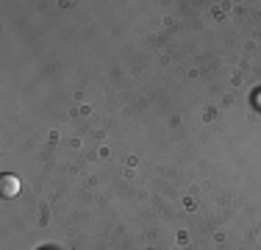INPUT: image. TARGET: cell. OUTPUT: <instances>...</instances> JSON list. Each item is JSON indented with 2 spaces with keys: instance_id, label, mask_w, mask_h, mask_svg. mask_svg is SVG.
Listing matches in <instances>:
<instances>
[{
  "instance_id": "6da1fadb",
  "label": "cell",
  "mask_w": 261,
  "mask_h": 250,
  "mask_svg": "<svg viewBox=\"0 0 261 250\" xmlns=\"http://www.w3.org/2000/svg\"><path fill=\"white\" fill-rule=\"evenodd\" d=\"M0 195L3 197L20 195V178H17V175H0Z\"/></svg>"
},
{
  "instance_id": "7a4b0ae2",
  "label": "cell",
  "mask_w": 261,
  "mask_h": 250,
  "mask_svg": "<svg viewBox=\"0 0 261 250\" xmlns=\"http://www.w3.org/2000/svg\"><path fill=\"white\" fill-rule=\"evenodd\" d=\"M253 95H256V97H253V106H256V109H261V89L253 92Z\"/></svg>"
}]
</instances>
